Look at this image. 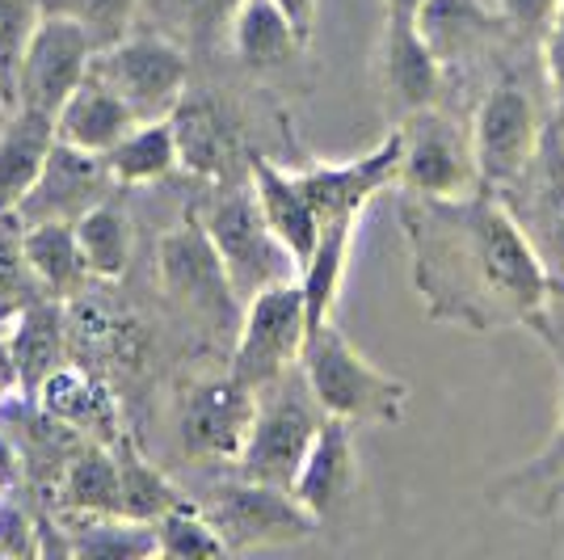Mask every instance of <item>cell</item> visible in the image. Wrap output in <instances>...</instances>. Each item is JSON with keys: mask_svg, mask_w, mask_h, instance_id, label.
<instances>
[{"mask_svg": "<svg viewBox=\"0 0 564 560\" xmlns=\"http://www.w3.org/2000/svg\"><path fill=\"white\" fill-rule=\"evenodd\" d=\"M94 76H101L140 118H165L186 97L189 60L169 34L127 30L118 43L97 51Z\"/></svg>", "mask_w": 564, "mask_h": 560, "instance_id": "52a82bcc", "label": "cell"}, {"mask_svg": "<svg viewBox=\"0 0 564 560\" xmlns=\"http://www.w3.org/2000/svg\"><path fill=\"white\" fill-rule=\"evenodd\" d=\"M358 489V446H354V426L346 418H325L316 443L300 464L291 493L304 502V510L325 523L341 510Z\"/></svg>", "mask_w": 564, "mask_h": 560, "instance_id": "e0dca14e", "label": "cell"}, {"mask_svg": "<svg viewBox=\"0 0 564 560\" xmlns=\"http://www.w3.org/2000/svg\"><path fill=\"white\" fill-rule=\"evenodd\" d=\"M106 164L115 173L118 186H152L169 177L182 157H177V136H173V122L165 118H140L122 140L106 152Z\"/></svg>", "mask_w": 564, "mask_h": 560, "instance_id": "484cf974", "label": "cell"}, {"mask_svg": "<svg viewBox=\"0 0 564 560\" xmlns=\"http://www.w3.org/2000/svg\"><path fill=\"white\" fill-rule=\"evenodd\" d=\"M497 194L510 203L547 270L564 282V131L547 127L535 164Z\"/></svg>", "mask_w": 564, "mask_h": 560, "instance_id": "5bb4252c", "label": "cell"}, {"mask_svg": "<svg viewBox=\"0 0 564 560\" xmlns=\"http://www.w3.org/2000/svg\"><path fill=\"white\" fill-rule=\"evenodd\" d=\"M543 68H547V85L556 94V110L564 122V0L556 4V13L543 25Z\"/></svg>", "mask_w": 564, "mask_h": 560, "instance_id": "8d00e7d4", "label": "cell"}, {"mask_svg": "<svg viewBox=\"0 0 564 560\" xmlns=\"http://www.w3.org/2000/svg\"><path fill=\"white\" fill-rule=\"evenodd\" d=\"M68 531L72 557L94 560H143L156 557V523H135L122 514H80V527Z\"/></svg>", "mask_w": 564, "mask_h": 560, "instance_id": "f1b7e54d", "label": "cell"}, {"mask_svg": "<svg viewBox=\"0 0 564 560\" xmlns=\"http://www.w3.org/2000/svg\"><path fill=\"white\" fill-rule=\"evenodd\" d=\"M97 51H101L97 39L80 22L43 13V22L34 25V34H30V43H25V51H22L18 76H13L18 106L59 115V106H64V101L85 85V76L94 72Z\"/></svg>", "mask_w": 564, "mask_h": 560, "instance_id": "30bf717a", "label": "cell"}, {"mask_svg": "<svg viewBox=\"0 0 564 560\" xmlns=\"http://www.w3.org/2000/svg\"><path fill=\"white\" fill-rule=\"evenodd\" d=\"M43 22V0H0V80L13 85L22 51Z\"/></svg>", "mask_w": 564, "mask_h": 560, "instance_id": "d590c367", "label": "cell"}, {"mask_svg": "<svg viewBox=\"0 0 564 560\" xmlns=\"http://www.w3.org/2000/svg\"><path fill=\"white\" fill-rule=\"evenodd\" d=\"M556 4L561 0H497L501 18L514 25L518 34H543V25L556 13Z\"/></svg>", "mask_w": 564, "mask_h": 560, "instance_id": "ab89813d", "label": "cell"}, {"mask_svg": "<svg viewBox=\"0 0 564 560\" xmlns=\"http://www.w3.org/2000/svg\"><path fill=\"white\" fill-rule=\"evenodd\" d=\"M156 274L169 300L207 316L224 329H240L245 304L232 291V279L224 270V257L215 249L212 233L198 211H186L177 228H169L156 245Z\"/></svg>", "mask_w": 564, "mask_h": 560, "instance_id": "8992f818", "label": "cell"}, {"mask_svg": "<svg viewBox=\"0 0 564 560\" xmlns=\"http://www.w3.org/2000/svg\"><path fill=\"white\" fill-rule=\"evenodd\" d=\"M561 472H564V384H561V418H556V434H552V443L535 455V464L518 472L514 485H547V481H556Z\"/></svg>", "mask_w": 564, "mask_h": 560, "instance_id": "f35d334b", "label": "cell"}, {"mask_svg": "<svg viewBox=\"0 0 564 560\" xmlns=\"http://www.w3.org/2000/svg\"><path fill=\"white\" fill-rule=\"evenodd\" d=\"M118 510L122 518H135V523H156L169 510H177L186 497L173 489L161 467H152L143 460L131 439H118Z\"/></svg>", "mask_w": 564, "mask_h": 560, "instance_id": "83f0119b", "label": "cell"}, {"mask_svg": "<svg viewBox=\"0 0 564 560\" xmlns=\"http://www.w3.org/2000/svg\"><path fill=\"white\" fill-rule=\"evenodd\" d=\"M282 13L291 18V25L300 30V39L312 43V34H316V13H321V0H274Z\"/></svg>", "mask_w": 564, "mask_h": 560, "instance_id": "b9f144b4", "label": "cell"}, {"mask_svg": "<svg viewBox=\"0 0 564 560\" xmlns=\"http://www.w3.org/2000/svg\"><path fill=\"white\" fill-rule=\"evenodd\" d=\"M413 282L425 312L471 333L535 325L564 282L497 190L480 186L455 198L409 194L400 203Z\"/></svg>", "mask_w": 564, "mask_h": 560, "instance_id": "6da1fadb", "label": "cell"}, {"mask_svg": "<svg viewBox=\"0 0 564 560\" xmlns=\"http://www.w3.org/2000/svg\"><path fill=\"white\" fill-rule=\"evenodd\" d=\"M325 418L329 413L321 409L304 367H291L274 384L258 388V418H253V430H249V443L236 460V472L265 481V485L291 489V481H295L300 464L307 460Z\"/></svg>", "mask_w": 564, "mask_h": 560, "instance_id": "3957f363", "label": "cell"}, {"mask_svg": "<svg viewBox=\"0 0 564 560\" xmlns=\"http://www.w3.org/2000/svg\"><path fill=\"white\" fill-rule=\"evenodd\" d=\"M25 261L39 291L51 300H72L89 279V266L80 257V240L72 224H25Z\"/></svg>", "mask_w": 564, "mask_h": 560, "instance_id": "d4e9b609", "label": "cell"}, {"mask_svg": "<svg viewBox=\"0 0 564 560\" xmlns=\"http://www.w3.org/2000/svg\"><path fill=\"white\" fill-rule=\"evenodd\" d=\"M215 531L224 536L228 552H253L270 543H295L307 539L321 523L304 510V502L282 485H265L253 476H236L219 485L207 502Z\"/></svg>", "mask_w": 564, "mask_h": 560, "instance_id": "9c48e42d", "label": "cell"}, {"mask_svg": "<svg viewBox=\"0 0 564 560\" xmlns=\"http://www.w3.org/2000/svg\"><path fill=\"white\" fill-rule=\"evenodd\" d=\"M249 182L258 190V203L265 211V219H270V228L286 240V249L300 257V270H304V261L312 257L316 240L325 233V219H321L312 194L300 182V173L295 169H282V164L265 161V157L253 152L249 157Z\"/></svg>", "mask_w": 564, "mask_h": 560, "instance_id": "d6986e66", "label": "cell"}, {"mask_svg": "<svg viewBox=\"0 0 564 560\" xmlns=\"http://www.w3.org/2000/svg\"><path fill=\"white\" fill-rule=\"evenodd\" d=\"M156 557L189 560V557H228V543L215 531L212 514L198 502H182L177 510L156 518Z\"/></svg>", "mask_w": 564, "mask_h": 560, "instance_id": "d6a6232c", "label": "cell"}, {"mask_svg": "<svg viewBox=\"0 0 564 560\" xmlns=\"http://www.w3.org/2000/svg\"><path fill=\"white\" fill-rule=\"evenodd\" d=\"M240 0H182L186 18L194 25H228Z\"/></svg>", "mask_w": 564, "mask_h": 560, "instance_id": "60d3db41", "label": "cell"}, {"mask_svg": "<svg viewBox=\"0 0 564 560\" xmlns=\"http://www.w3.org/2000/svg\"><path fill=\"white\" fill-rule=\"evenodd\" d=\"M9 325L13 329L0 351L9 354V363L18 371V388L25 397H39L43 379L64 363V346H68V321L59 312V300L47 295V300L18 304Z\"/></svg>", "mask_w": 564, "mask_h": 560, "instance_id": "ffe728a7", "label": "cell"}, {"mask_svg": "<svg viewBox=\"0 0 564 560\" xmlns=\"http://www.w3.org/2000/svg\"><path fill=\"white\" fill-rule=\"evenodd\" d=\"M25 291H39L25 261V219L18 207H0V304H18Z\"/></svg>", "mask_w": 564, "mask_h": 560, "instance_id": "e575fe53", "label": "cell"}, {"mask_svg": "<svg viewBox=\"0 0 564 560\" xmlns=\"http://www.w3.org/2000/svg\"><path fill=\"white\" fill-rule=\"evenodd\" d=\"M228 43H232L236 60L253 72L282 68L307 47L274 0H240L232 22H228Z\"/></svg>", "mask_w": 564, "mask_h": 560, "instance_id": "603a6c76", "label": "cell"}, {"mask_svg": "<svg viewBox=\"0 0 564 560\" xmlns=\"http://www.w3.org/2000/svg\"><path fill=\"white\" fill-rule=\"evenodd\" d=\"M300 367L329 418H346L350 426H400L404 421L409 384L376 367L333 321L307 337Z\"/></svg>", "mask_w": 564, "mask_h": 560, "instance_id": "7a4b0ae2", "label": "cell"}, {"mask_svg": "<svg viewBox=\"0 0 564 560\" xmlns=\"http://www.w3.org/2000/svg\"><path fill=\"white\" fill-rule=\"evenodd\" d=\"M400 140H404L400 186L409 190V194L455 198V194L480 190V173H476V157H471V136L464 140V131L447 115H438L434 106L400 118Z\"/></svg>", "mask_w": 564, "mask_h": 560, "instance_id": "8fae6325", "label": "cell"}, {"mask_svg": "<svg viewBox=\"0 0 564 560\" xmlns=\"http://www.w3.org/2000/svg\"><path fill=\"white\" fill-rule=\"evenodd\" d=\"M400 157H404V140H400V127H392L371 152H362L354 161H316L295 173L325 224L329 219H362V211L376 194L400 186Z\"/></svg>", "mask_w": 564, "mask_h": 560, "instance_id": "4fadbf2b", "label": "cell"}, {"mask_svg": "<svg viewBox=\"0 0 564 560\" xmlns=\"http://www.w3.org/2000/svg\"><path fill=\"white\" fill-rule=\"evenodd\" d=\"M0 489H4V485H0Z\"/></svg>", "mask_w": 564, "mask_h": 560, "instance_id": "bcb514c9", "label": "cell"}, {"mask_svg": "<svg viewBox=\"0 0 564 560\" xmlns=\"http://www.w3.org/2000/svg\"><path fill=\"white\" fill-rule=\"evenodd\" d=\"M376 80L388 115L409 118L417 110H430L443 89V55L425 43L417 22H397L383 18V34H379L376 51Z\"/></svg>", "mask_w": 564, "mask_h": 560, "instance_id": "2e32d148", "label": "cell"}, {"mask_svg": "<svg viewBox=\"0 0 564 560\" xmlns=\"http://www.w3.org/2000/svg\"><path fill=\"white\" fill-rule=\"evenodd\" d=\"M72 228H76V240H80V257L89 266V279L115 282L127 274V261H131V219H127V207L118 198H101Z\"/></svg>", "mask_w": 564, "mask_h": 560, "instance_id": "4316f807", "label": "cell"}, {"mask_svg": "<svg viewBox=\"0 0 564 560\" xmlns=\"http://www.w3.org/2000/svg\"><path fill=\"white\" fill-rule=\"evenodd\" d=\"M115 186L118 182L115 173H110V164H106V157L59 140L51 148L39 182L18 203V211H22L25 224H55V219L59 224H76L89 207H97L101 198H110Z\"/></svg>", "mask_w": 564, "mask_h": 560, "instance_id": "9a60e30c", "label": "cell"}, {"mask_svg": "<svg viewBox=\"0 0 564 560\" xmlns=\"http://www.w3.org/2000/svg\"><path fill=\"white\" fill-rule=\"evenodd\" d=\"M304 346H307L304 287H300V279L274 282V287L258 291L245 304V316H240V329H236L232 367L228 371L236 379H245L249 388H265L279 375H286L291 367L304 363Z\"/></svg>", "mask_w": 564, "mask_h": 560, "instance_id": "5b68a950", "label": "cell"}, {"mask_svg": "<svg viewBox=\"0 0 564 560\" xmlns=\"http://www.w3.org/2000/svg\"><path fill=\"white\" fill-rule=\"evenodd\" d=\"M173 136H177V157L182 169H189L203 182H232L236 164H249V157H240V140L228 115L207 101V97H182L173 106Z\"/></svg>", "mask_w": 564, "mask_h": 560, "instance_id": "ac0fdd59", "label": "cell"}, {"mask_svg": "<svg viewBox=\"0 0 564 560\" xmlns=\"http://www.w3.org/2000/svg\"><path fill=\"white\" fill-rule=\"evenodd\" d=\"M354 233H358V219H329L312 257L304 261V270H300V287H304L307 308V337L333 321V308H337V295H341V279H346V261H350Z\"/></svg>", "mask_w": 564, "mask_h": 560, "instance_id": "cb8c5ba5", "label": "cell"}, {"mask_svg": "<svg viewBox=\"0 0 564 560\" xmlns=\"http://www.w3.org/2000/svg\"><path fill=\"white\" fill-rule=\"evenodd\" d=\"M18 384V371H13V363H9V354L0 351V400L9 397V388Z\"/></svg>", "mask_w": 564, "mask_h": 560, "instance_id": "f6af8a7d", "label": "cell"}, {"mask_svg": "<svg viewBox=\"0 0 564 560\" xmlns=\"http://www.w3.org/2000/svg\"><path fill=\"white\" fill-rule=\"evenodd\" d=\"M203 224H207L215 249L224 257V270L232 279L240 304H249L258 291L274 287V282L300 279V257L291 254L286 240L270 228L253 182L219 190L212 207L203 211Z\"/></svg>", "mask_w": 564, "mask_h": 560, "instance_id": "277c9868", "label": "cell"}, {"mask_svg": "<svg viewBox=\"0 0 564 560\" xmlns=\"http://www.w3.org/2000/svg\"><path fill=\"white\" fill-rule=\"evenodd\" d=\"M417 30L447 64L451 55L468 51L494 30V13L480 0H425L417 13Z\"/></svg>", "mask_w": 564, "mask_h": 560, "instance_id": "4dcf8cb0", "label": "cell"}, {"mask_svg": "<svg viewBox=\"0 0 564 560\" xmlns=\"http://www.w3.org/2000/svg\"><path fill=\"white\" fill-rule=\"evenodd\" d=\"M140 4L143 0H43V13L80 22L97 39V47H110L131 30Z\"/></svg>", "mask_w": 564, "mask_h": 560, "instance_id": "836d02e7", "label": "cell"}, {"mask_svg": "<svg viewBox=\"0 0 564 560\" xmlns=\"http://www.w3.org/2000/svg\"><path fill=\"white\" fill-rule=\"evenodd\" d=\"M0 557H39V527L13 506H0Z\"/></svg>", "mask_w": 564, "mask_h": 560, "instance_id": "74e56055", "label": "cell"}, {"mask_svg": "<svg viewBox=\"0 0 564 560\" xmlns=\"http://www.w3.org/2000/svg\"><path fill=\"white\" fill-rule=\"evenodd\" d=\"M55 143V115L18 106V115L0 127V207H18L30 194Z\"/></svg>", "mask_w": 564, "mask_h": 560, "instance_id": "7402d4cb", "label": "cell"}, {"mask_svg": "<svg viewBox=\"0 0 564 560\" xmlns=\"http://www.w3.org/2000/svg\"><path fill=\"white\" fill-rule=\"evenodd\" d=\"M253 418H258V388H249L232 371L198 379L182 400V451L189 460L236 464L249 443Z\"/></svg>", "mask_w": 564, "mask_h": 560, "instance_id": "7c38bea8", "label": "cell"}, {"mask_svg": "<svg viewBox=\"0 0 564 560\" xmlns=\"http://www.w3.org/2000/svg\"><path fill=\"white\" fill-rule=\"evenodd\" d=\"M18 481V451H13V443L0 434V485L9 489Z\"/></svg>", "mask_w": 564, "mask_h": 560, "instance_id": "ee69618b", "label": "cell"}, {"mask_svg": "<svg viewBox=\"0 0 564 560\" xmlns=\"http://www.w3.org/2000/svg\"><path fill=\"white\" fill-rule=\"evenodd\" d=\"M64 506L72 514H115L118 510V455L110 446H80L64 467Z\"/></svg>", "mask_w": 564, "mask_h": 560, "instance_id": "f546056e", "label": "cell"}, {"mask_svg": "<svg viewBox=\"0 0 564 560\" xmlns=\"http://www.w3.org/2000/svg\"><path fill=\"white\" fill-rule=\"evenodd\" d=\"M543 136L547 127L540 122L531 94L514 80L494 85L471 118V157H476L480 186L506 190L510 182H518L540 157Z\"/></svg>", "mask_w": 564, "mask_h": 560, "instance_id": "ba28073f", "label": "cell"}, {"mask_svg": "<svg viewBox=\"0 0 564 560\" xmlns=\"http://www.w3.org/2000/svg\"><path fill=\"white\" fill-rule=\"evenodd\" d=\"M39 405L51 421L59 426H89L101 413H110V397L94 379V371L76 367V363H59L55 371L43 379L39 388Z\"/></svg>", "mask_w": 564, "mask_h": 560, "instance_id": "1f68e13d", "label": "cell"}, {"mask_svg": "<svg viewBox=\"0 0 564 560\" xmlns=\"http://www.w3.org/2000/svg\"><path fill=\"white\" fill-rule=\"evenodd\" d=\"M425 0H383V18H397V22H417Z\"/></svg>", "mask_w": 564, "mask_h": 560, "instance_id": "7bdbcfd3", "label": "cell"}, {"mask_svg": "<svg viewBox=\"0 0 564 560\" xmlns=\"http://www.w3.org/2000/svg\"><path fill=\"white\" fill-rule=\"evenodd\" d=\"M140 122V115L122 101V97L101 80V76H85V85L59 106L55 115V131L59 140L72 143V148H85V152H97L106 157L131 127Z\"/></svg>", "mask_w": 564, "mask_h": 560, "instance_id": "44dd1931", "label": "cell"}]
</instances>
